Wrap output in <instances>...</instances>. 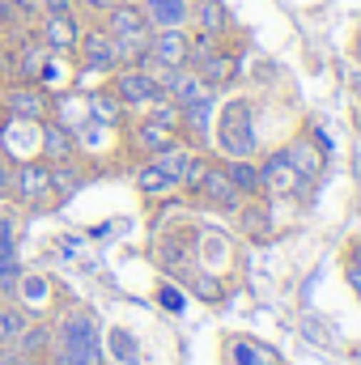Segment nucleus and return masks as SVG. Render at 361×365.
<instances>
[{"mask_svg": "<svg viewBox=\"0 0 361 365\" xmlns=\"http://www.w3.org/2000/svg\"><path fill=\"white\" fill-rule=\"evenodd\" d=\"M47 323H51V340H47V353H43L47 365H106L93 310L68 306Z\"/></svg>", "mask_w": 361, "mask_h": 365, "instance_id": "f257e3e1", "label": "nucleus"}, {"mask_svg": "<svg viewBox=\"0 0 361 365\" xmlns=\"http://www.w3.org/2000/svg\"><path fill=\"white\" fill-rule=\"evenodd\" d=\"M73 73H90V77H111L115 68H119V47H115V38L102 30V21H93V26H81V38H77V47H73Z\"/></svg>", "mask_w": 361, "mask_h": 365, "instance_id": "f03ea898", "label": "nucleus"}, {"mask_svg": "<svg viewBox=\"0 0 361 365\" xmlns=\"http://www.w3.org/2000/svg\"><path fill=\"white\" fill-rule=\"evenodd\" d=\"M9 204L13 208H47L51 204V162L43 158H26L13 166V179H9Z\"/></svg>", "mask_w": 361, "mask_h": 365, "instance_id": "7ed1b4c3", "label": "nucleus"}, {"mask_svg": "<svg viewBox=\"0 0 361 365\" xmlns=\"http://www.w3.org/2000/svg\"><path fill=\"white\" fill-rule=\"evenodd\" d=\"M217 145H221L225 158H251L255 153V119H251V102L247 98H234V102L221 106Z\"/></svg>", "mask_w": 361, "mask_h": 365, "instance_id": "20e7f679", "label": "nucleus"}, {"mask_svg": "<svg viewBox=\"0 0 361 365\" xmlns=\"http://www.w3.org/2000/svg\"><path fill=\"white\" fill-rule=\"evenodd\" d=\"M106 90L115 93L128 110H145L149 102L162 98V86L153 81V73H149L145 64H123V68H115V73L106 77Z\"/></svg>", "mask_w": 361, "mask_h": 365, "instance_id": "39448f33", "label": "nucleus"}, {"mask_svg": "<svg viewBox=\"0 0 361 365\" xmlns=\"http://www.w3.org/2000/svg\"><path fill=\"white\" fill-rule=\"evenodd\" d=\"M0 115L43 123L51 115V93L43 86H34V81H4L0 86Z\"/></svg>", "mask_w": 361, "mask_h": 365, "instance_id": "423d86ee", "label": "nucleus"}, {"mask_svg": "<svg viewBox=\"0 0 361 365\" xmlns=\"http://www.w3.org/2000/svg\"><path fill=\"white\" fill-rule=\"evenodd\" d=\"M81 13L77 9H68V13H39L34 17V34H39V43L51 51V56H73V47H77V38H81Z\"/></svg>", "mask_w": 361, "mask_h": 365, "instance_id": "0eeeda50", "label": "nucleus"}, {"mask_svg": "<svg viewBox=\"0 0 361 365\" xmlns=\"http://www.w3.org/2000/svg\"><path fill=\"white\" fill-rule=\"evenodd\" d=\"M39 158L60 166V162H81V149H77V132L68 123H60L56 115H47L39 123Z\"/></svg>", "mask_w": 361, "mask_h": 365, "instance_id": "6e6552de", "label": "nucleus"}, {"mask_svg": "<svg viewBox=\"0 0 361 365\" xmlns=\"http://www.w3.org/2000/svg\"><path fill=\"white\" fill-rule=\"evenodd\" d=\"M187 60H191V34H187V26L153 30L145 64H158V68H183Z\"/></svg>", "mask_w": 361, "mask_h": 365, "instance_id": "1a4fd4ad", "label": "nucleus"}, {"mask_svg": "<svg viewBox=\"0 0 361 365\" xmlns=\"http://www.w3.org/2000/svg\"><path fill=\"white\" fill-rule=\"evenodd\" d=\"M191 191H195L204 204H213V208H225V212H234V208L243 204V191H238V187H234V179L225 175V166H204Z\"/></svg>", "mask_w": 361, "mask_h": 365, "instance_id": "9d476101", "label": "nucleus"}, {"mask_svg": "<svg viewBox=\"0 0 361 365\" xmlns=\"http://www.w3.org/2000/svg\"><path fill=\"white\" fill-rule=\"evenodd\" d=\"M21 280V259H17V221L13 212H0V297H13Z\"/></svg>", "mask_w": 361, "mask_h": 365, "instance_id": "9b49d317", "label": "nucleus"}, {"mask_svg": "<svg viewBox=\"0 0 361 365\" xmlns=\"http://www.w3.org/2000/svg\"><path fill=\"white\" fill-rule=\"evenodd\" d=\"M302 175H298V166L285 158V149L280 153H272L268 162L260 166V191H268V195H298L302 191Z\"/></svg>", "mask_w": 361, "mask_h": 365, "instance_id": "f8f14e48", "label": "nucleus"}, {"mask_svg": "<svg viewBox=\"0 0 361 365\" xmlns=\"http://www.w3.org/2000/svg\"><path fill=\"white\" fill-rule=\"evenodd\" d=\"M86 115H90V123H98V128H111V132L128 123V106H123L115 93L106 90V86L86 90Z\"/></svg>", "mask_w": 361, "mask_h": 365, "instance_id": "ddd939ff", "label": "nucleus"}, {"mask_svg": "<svg viewBox=\"0 0 361 365\" xmlns=\"http://www.w3.org/2000/svg\"><path fill=\"white\" fill-rule=\"evenodd\" d=\"M213 90H221V86H230L234 77H238V51H225V47H213L208 56H200L195 64H191Z\"/></svg>", "mask_w": 361, "mask_h": 365, "instance_id": "4468645a", "label": "nucleus"}, {"mask_svg": "<svg viewBox=\"0 0 361 365\" xmlns=\"http://www.w3.org/2000/svg\"><path fill=\"white\" fill-rule=\"evenodd\" d=\"M132 149L136 153H145V158H158L162 149H171V145H179V132H171V128H162V123H153V119H136L132 123Z\"/></svg>", "mask_w": 361, "mask_h": 365, "instance_id": "2eb2a0df", "label": "nucleus"}, {"mask_svg": "<svg viewBox=\"0 0 361 365\" xmlns=\"http://www.w3.org/2000/svg\"><path fill=\"white\" fill-rule=\"evenodd\" d=\"M187 26L204 34H225V4L221 0H187Z\"/></svg>", "mask_w": 361, "mask_h": 365, "instance_id": "dca6fc26", "label": "nucleus"}, {"mask_svg": "<svg viewBox=\"0 0 361 365\" xmlns=\"http://www.w3.org/2000/svg\"><path fill=\"white\" fill-rule=\"evenodd\" d=\"M34 17H39V4L34 0H0V34H21V30H34Z\"/></svg>", "mask_w": 361, "mask_h": 365, "instance_id": "f3484780", "label": "nucleus"}, {"mask_svg": "<svg viewBox=\"0 0 361 365\" xmlns=\"http://www.w3.org/2000/svg\"><path fill=\"white\" fill-rule=\"evenodd\" d=\"M30 310L26 306H17L13 297H0V349H13L17 344V336L30 327Z\"/></svg>", "mask_w": 361, "mask_h": 365, "instance_id": "a211bd4d", "label": "nucleus"}, {"mask_svg": "<svg viewBox=\"0 0 361 365\" xmlns=\"http://www.w3.org/2000/svg\"><path fill=\"white\" fill-rule=\"evenodd\" d=\"M145 17L153 30H171V26H187V0H141Z\"/></svg>", "mask_w": 361, "mask_h": 365, "instance_id": "6ab92c4d", "label": "nucleus"}, {"mask_svg": "<svg viewBox=\"0 0 361 365\" xmlns=\"http://www.w3.org/2000/svg\"><path fill=\"white\" fill-rule=\"evenodd\" d=\"M175 187H179V182L171 179V175H166V170H162L153 158H149V162L136 170V191H141L145 200H162V195H171Z\"/></svg>", "mask_w": 361, "mask_h": 365, "instance_id": "aec40b11", "label": "nucleus"}, {"mask_svg": "<svg viewBox=\"0 0 361 365\" xmlns=\"http://www.w3.org/2000/svg\"><path fill=\"white\" fill-rule=\"evenodd\" d=\"M285 158H289V162L298 166V175H302L306 182L319 179V170H323V153H319V149H315L310 140H293V145L285 149Z\"/></svg>", "mask_w": 361, "mask_h": 365, "instance_id": "412c9836", "label": "nucleus"}, {"mask_svg": "<svg viewBox=\"0 0 361 365\" xmlns=\"http://www.w3.org/2000/svg\"><path fill=\"white\" fill-rule=\"evenodd\" d=\"M81 182H86V175H81L77 162H60V166H51V204H64Z\"/></svg>", "mask_w": 361, "mask_h": 365, "instance_id": "4be33fe9", "label": "nucleus"}, {"mask_svg": "<svg viewBox=\"0 0 361 365\" xmlns=\"http://www.w3.org/2000/svg\"><path fill=\"white\" fill-rule=\"evenodd\" d=\"M225 353H230V365H276V357H272L264 344H255V340H230L225 344Z\"/></svg>", "mask_w": 361, "mask_h": 365, "instance_id": "5701e85b", "label": "nucleus"}, {"mask_svg": "<svg viewBox=\"0 0 361 365\" xmlns=\"http://www.w3.org/2000/svg\"><path fill=\"white\" fill-rule=\"evenodd\" d=\"M225 175L234 179V187H238L243 195H255V191H260V170H255V166H251L247 158H230Z\"/></svg>", "mask_w": 361, "mask_h": 365, "instance_id": "b1692460", "label": "nucleus"}, {"mask_svg": "<svg viewBox=\"0 0 361 365\" xmlns=\"http://www.w3.org/2000/svg\"><path fill=\"white\" fill-rule=\"evenodd\" d=\"M111 353H115L123 365H136V361H141V349H136V340H132L123 327H115V331H111Z\"/></svg>", "mask_w": 361, "mask_h": 365, "instance_id": "393cba45", "label": "nucleus"}, {"mask_svg": "<svg viewBox=\"0 0 361 365\" xmlns=\"http://www.w3.org/2000/svg\"><path fill=\"white\" fill-rule=\"evenodd\" d=\"M243 230H247L251 238H268V217H264V208H243Z\"/></svg>", "mask_w": 361, "mask_h": 365, "instance_id": "a878e982", "label": "nucleus"}, {"mask_svg": "<svg viewBox=\"0 0 361 365\" xmlns=\"http://www.w3.org/2000/svg\"><path fill=\"white\" fill-rule=\"evenodd\" d=\"M158 302H162L166 310H183V297H179L175 284H162V289H158Z\"/></svg>", "mask_w": 361, "mask_h": 365, "instance_id": "bb28decb", "label": "nucleus"}, {"mask_svg": "<svg viewBox=\"0 0 361 365\" xmlns=\"http://www.w3.org/2000/svg\"><path fill=\"white\" fill-rule=\"evenodd\" d=\"M119 0H77V13H93V17H102L106 9H115Z\"/></svg>", "mask_w": 361, "mask_h": 365, "instance_id": "cd10ccee", "label": "nucleus"}, {"mask_svg": "<svg viewBox=\"0 0 361 365\" xmlns=\"http://www.w3.org/2000/svg\"><path fill=\"white\" fill-rule=\"evenodd\" d=\"M9 179H13V162L0 153V204H9Z\"/></svg>", "mask_w": 361, "mask_h": 365, "instance_id": "c85d7f7f", "label": "nucleus"}, {"mask_svg": "<svg viewBox=\"0 0 361 365\" xmlns=\"http://www.w3.org/2000/svg\"><path fill=\"white\" fill-rule=\"evenodd\" d=\"M195 293H200V297H208V302H217V297H221V289H217V280H213V276H200V280H195Z\"/></svg>", "mask_w": 361, "mask_h": 365, "instance_id": "c756f323", "label": "nucleus"}, {"mask_svg": "<svg viewBox=\"0 0 361 365\" xmlns=\"http://www.w3.org/2000/svg\"><path fill=\"white\" fill-rule=\"evenodd\" d=\"M39 4V13H68V9H77V0H34Z\"/></svg>", "mask_w": 361, "mask_h": 365, "instance_id": "7c9ffc66", "label": "nucleus"}, {"mask_svg": "<svg viewBox=\"0 0 361 365\" xmlns=\"http://www.w3.org/2000/svg\"><path fill=\"white\" fill-rule=\"evenodd\" d=\"M13 81V64H9V43H0V86Z\"/></svg>", "mask_w": 361, "mask_h": 365, "instance_id": "2f4dec72", "label": "nucleus"}, {"mask_svg": "<svg viewBox=\"0 0 361 365\" xmlns=\"http://www.w3.org/2000/svg\"><path fill=\"white\" fill-rule=\"evenodd\" d=\"M349 284L361 293V259H349Z\"/></svg>", "mask_w": 361, "mask_h": 365, "instance_id": "473e14b6", "label": "nucleus"}, {"mask_svg": "<svg viewBox=\"0 0 361 365\" xmlns=\"http://www.w3.org/2000/svg\"><path fill=\"white\" fill-rule=\"evenodd\" d=\"M0 365H21V353L17 349H0Z\"/></svg>", "mask_w": 361, "mask_h": 365, "instance_id": "72a5a7b5", "label": "nucleus"}, {"mask_svg": "<svg viewBox=\"0 0 361 365\" xmlns=\"http://www.w3.org/2000/svg\"><path fill=\"white\" fill-rule=\"evenodd\" d=\"M21 365H47V357H21Z\"/></svg>", "mask_w": 361, "mask_h": 365, "instance_id": "f704fd0d", "label": "nucleus"}, {"mask_svg": "<svg viewBox=\"0 0 361 365\" xmlns=\"http://www.w3.org/2000/svg\"><path fill=\"white\" fill-rule=\"evenodd\" d=\"M353 56L361 60V30H357V38H353Z\"/></svg>", "mask_w": 361, "mask_h": 365, "instance_id": "c9c22d12", "label": "nucleus"}, {"mask_svg": "<svg viewBox=\"0 0 361 365\" xmlns=\"http://www.w3.org/2000/svg\"><path fill=\"white\" fill-rule=\"evenodd\" d=\"M0 43H4V34H0Z\"/></svg>", "mask_w": 361, "mask_h": 365, "instance_id": "e433bc0d", "label": "nucleus"}]
</instances>
